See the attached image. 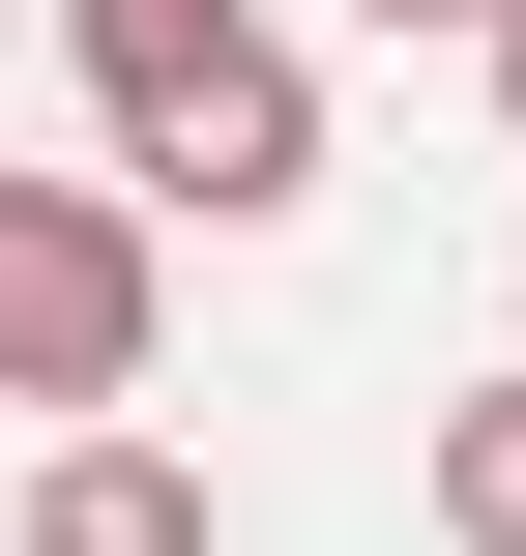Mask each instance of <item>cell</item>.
<instances>
[{
    "label": "cell",
    "instance_id": "cell-1",
    "mask_svg": "<svg viewBox=\"0 0 526 556\" xmlns=\"http://www.w3.org/2000/svg\"><path fill=\"white\" fill-rule=\"evenodd\" d=\"M59 59H88V117H117V176H146V205H205V235L322 205V88H293V29H264V0H59Z\"/></svg>",
    "mask_w": 526,
    "mask_h": 556
},
{
    "label": "cell",
    "instance_id": "cell-2",
    "mask_svg": "<svg viewBox=\"0 0 526 556\" xmlns=\"http://www.w3.org/2000/svg\"><path fill=\"white\" fill-rule=\"evenodd\" d=\"M117 381H146V205H88V176H0V410L117 440Z\"/></svg>",
    "mask_w": 526,
    "mask_h": 556
},
{
    "label": "cell",
    "instance_id": "cell-3",
    "mask_svg": "<svg viewBox=\"0 0 526 556\" xmlns=\"http://www.w3.org/2000/svg\"><path fill=\"white\" fill-rule=\"evenodd\" d=\"M29 556H234V528H205L176 440H59V469H29Z\"/></svg>",
    "mask_w": 526,
    "mask_h": 556
},
{
    "label": "cell",
    "instance_id": "cell-4",
    "mask_svg": "<svg viewBox=\"0 0 526 556\" xmlns=\"http://www.w3.org/2000/svg\"><path fill=\"white\" fill-rule=\"evenodd\" d=\"M439 556H526V381L439 410Z\"/></svg>",
    "mask_w": 526,
    "mask_h": 556
},
{
    "label": "cell",
    "instance_id": "cell-5",
    "mask_svg": "<svg viewBox=\"0 0 526 556\" xmlns=\"http://www.w3.org/2000/svg\"><path fill=\"white\" fill-rule=\"evenodd\" d=\"M381 29H526V0H381Z\"/></svg>",
    "mask_w": 526,
    "mask_h": 556
},
{
    "label": "cell",
    "instance_id": "cell-6",
    "mask_svg": "<svg viewBox=\"0 0 526 556\" xmlns=\"http://www.w3.org/2000/svg\"><path fill=\"white\" fill-rule=\"evenodd\" d=\"M498 88H526V29H498Z\"/></svg>",
    "mask_w": 526,
    "mask_h": 556
}]
</instances>
